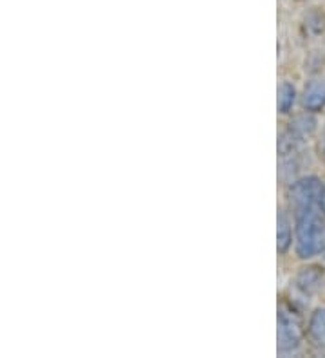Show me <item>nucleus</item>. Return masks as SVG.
I'll return each instance as SVG.
<instances>
[{
	"label": "nucleus",
	"instance_id": "obj_1",
	"mask_svg": "<svg viewBox=\"0 0 325 358\" xmlns=\"http://www.w3.org/2000/svg\"><path fill=\"white\" fill-rule=\"evenodd\" d=\"M296 254L302 259L315 257L325 250V221L320 206L296 212Z\"/></svg>",
	"mask_w": 325,
	"mask_h": 358
},
{
	"label": "nucleus",
	"instance_id": "obj_2",
	"mask_svg": "<svg viewBox=\"0 0 325 358\" xmlns=\"http://www.w3.org/2000/svg\"><path fill=\"white\" fill-rule=\"evenodd\" d=\"M324 196L325 187L318 178L298 179L289 187V201L295 214L302 210L320 206Z\"/></svg>",
	"mask_w": 325,
	"mask_h": 358
},
{
	"label": "nucleus",
	"instance_id": "obj_3",
	"mask_svg": "<svg viewBox=\"0 0 325 358\" xmlns=\"http://www.w3.org/2000/svg\"><path fill=\"white\" fill-rule=\"evenodd\" d=\"M302 341V329L300 320L293 311L282 308L278 311V351L287 355L295 351Z\"/></svg>",
	"mask_w": 325,
	"mask_h": 358
},
{
	"label": "nucleus",
	"instance_id": "obj_4",
	"mask_svg": "<svg viewBox=\"0 0 325 358\" xmlns=\"http://www.w3.org/2000/svg\"><path fill=\"white\" fill-rule=\"evenodd\" d=\"M324 282V271L318 266L302 268L300 273L296 275V288L303 293V295H312L322 288Z\"/></svg>",
	"mask_w": 325,
	"mask_h": 358
},
{
	"label": "nucleus",
	"instance_id": "obj_5",
	"mask_svg": "<svg viewBox=\"0 0 325 358\" xmlns=\"http://www.w3.org/2000/svg\"><path fill=\"white\" fill-rule=\"evenodd\" d=\"M303 107L311 113H317L325 107V82L324 80H312L308 83L303 91Z\"/></svg>",
	"mask_w": 325,
	"mask_h": 358
},
{
	"label": "nucleus",
	"instance_id": "obj_6",
	"mask_svg": "<svg viewBox=\"0 0 325 358\" xmlns=\"http://www.w3.org/2000/svg\"><path fill=\"white\" fill-rule=\"evenodd\" d=\"M308 336L318 351L325 353V308L324 310H317L311 315L308 326Z\"/></svg>",
	"mask_w": 325,
	"mask_h": 358
},
{
	"label": "nucleus",
	"instance_id": "obj_7",
	"mask_svg": "<svg viewBox=\"0 0 325 358\" xmlns=\"http://www.w3.org/2000/svg\"><path fill=\"white\" fill-rule=\"evenodd\" d=\"M291 224H289V219L286 217L284 212H278V230H277V246H278V252L284 254L287 252V248L291 246Z\"/></svg>",
	"mask_w": 325,
	"mask_h": 358
},
{
	"label": "nucleus",
	"instance_id": "obj_8",
	"mask_svg": "<svg viewBox=\"0 0 325 358\" xmlns=\"http://www.w3.org/2000/svg\"><path fill=\"white\" fill-rule=\"evenodd\" d=\"M295 87H293L289 82H284L280 87H278V110H280L282 114L289 113L293 103H295Z\"/></svg>",
	"mask_w": 325,
	"mask_h": 358
},
{
	"label": "nucleus",
	"instance_id": "obj_9",
	"mask_svg": "<svg viewBox=\"0 0 325 358\" xmlns=\"http://www.w3.org/2000/svg\"><path fill=\"white\" fill-rule=\"evenodd\" d=\"M315 129H317V122H315V118L312 116H308V114H303V116H298V118H295V122L291 123V131L295 132V134H298L300 138H308V136H311L312 132H315Z\"/></svg>",
	"mask_w": 325,
	"mask_h": 358
},
{
	"label": "nucleus",
	"instance_id": "obj_10",
	"mask_svg": "<svg viewBox=\"0 0 325 358\" xmlns=\"http://www.w3.org/2000/svg\"><path fill=\"white\" fill-rule=\"evenodd\" d=\"M322 152H324L325 156V132H324V138H322Z\"/></svg>",
	"mask_w": 325,
	"mask_h": 358
},
{
	"label": "nucleus",
	"instance_id": "obj_11",
	"mask_svg": "<svg viewBox=\"0 0 325 358\" xmlns=\"http://www.w3.org/2000/svg\"><path fill=\"white\" fill-rule=\"evenodd\" d=\"M322 208H324V214H325V196H324V199H322Z\"/></svg>",
	"mask_w": 325,
	"mask_h": 358
}]
</instances>
